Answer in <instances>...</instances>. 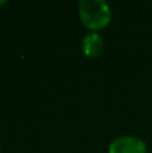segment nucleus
I'll return each instance as SVG.
<instances>
[{
  "mask_svg": "<svg viewBox=\"0 0 152 153\" xmlns=\"http://www.w3.org/2000/svg\"><path fill=\"white\" fill-rule=\"evenodd\" d=\"M104 39L98 32H90L82 39V51L88 58H97L104 51Z\"/></svg>",
  "mask_w": 152,
  "mask_h": 153,
  "instance_id": "nucleus-3",
  "label": "nucleus"
},
{
  "mask_svg": "<svg viewBox=\"0 0 152 153\" xmlns=\"http://www.w3.org/2000/svg\"><path fill=\"white\" fill-rule=\"evenodd\" d=\"M78 13L86 28L97 32L109 26L112 20V11L104 0H81L78 3Z\"/></svg>",
  "mask_w": 152,
  "mask_h": 153,
  "instance_id": "nucleus-1",
  "label": "nucleus"
},
{
  "mask_svg": "<svg viewBox=\"0 0 152 153\" xmlns=\"http://www.w3.org/2000/svg\"><path fill=\"white\" fill-rule=\"evenodd\" d=\"M108 153H147V144L135 136H121L109 144Z\"/></svg>",
  "mask_w": 152,
  "mask_h": 153,
  "instance_id": "nucleus-2",
  "label": "nucleus"
},
{
  "mask_svg": "<svg viewBox=\"0 0 152 153\" xmlns=\"http://www.w3.org/2000/svg\"><path fill=\"white\" fill-rule=\"evenodd\" d=\"M5 3H7V1H5V0H0V7H1V5H4Z\"/></svg>",
  "mask_w": 152,
  "mask_h": 153,
  "instance_id": "nucleus-4",
  "label": "nucleus"
}]
</instances>
